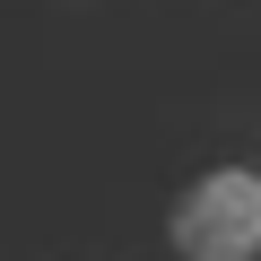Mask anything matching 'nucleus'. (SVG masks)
Masks as SVG:
<instances>
[{
  "instance_id": "1",
  "label": "nucleus",
  "mask_w": 261,
  "mask_h": 261,
  "mask_svg": "<svg viewBox=\"0 0 261 261\" xmlns=\"http://www.w3.org/2000/svg\"><path fill=\"white\" fill-rule=\"evenodd\" d=\"M183 261H261V166H209L174 218H166Z\"/></svg>"
}]
</instances>
